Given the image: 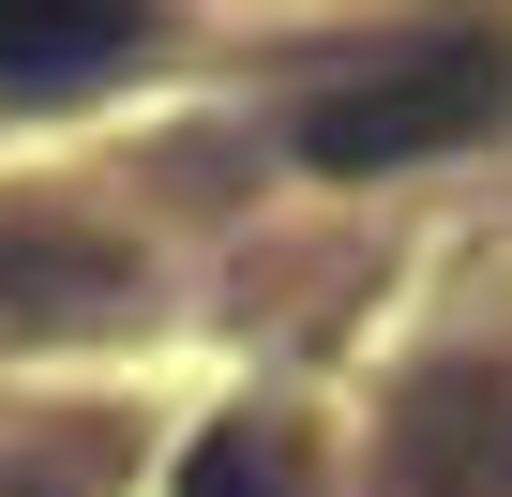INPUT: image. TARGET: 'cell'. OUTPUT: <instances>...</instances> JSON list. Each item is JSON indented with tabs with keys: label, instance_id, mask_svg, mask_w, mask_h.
Listing matches in <instances>:
<instances>
[{
	"label": "cell",
	"instance_id": "2",
	"mask_svg": "<svg viewBox=\"0 0 512 497\" xmlns=\"http://www.w3.org/2000/svg\"><path fill=\"white\" fill-rule=\"evenodd\" d=\"M151 46L136 0H0V91H91Z\"/></svg>",
	"mask_w": 512,
	"mask_h": 497
},
{
	"label": "cell",
	"instance_id": "3",
	"mask_svg": "<svg viewBox=\"0 0 512 497\" xmlns=\"http://www.w3.org/2000/svg\"><path fill=\"white\" fill-rule=\"evenodd\" d=\"M181 497H302V482H287V437L272 422H211L181 452Z\"/></svg>",
	"mask_w": 512,
	"mask_h": 497
},
{
	"label": "cell",
	"instance_id": "1",
	"mask_svg": "<svg viewBox=\"0 0 512 497\" xmlns=\"http://www.w3.org/2000/svg\"><path fill=\"white\" fill-rule=\"evenodd\" d=\"M497 46L467 31V46H422V61H392V76H362V91H317L302 106V166L317 181H377V166H422V151H467L482 121H497Z\"/></svg>",
	"mask_w": 512,
	"mask_h": 497
}]
</instances>
